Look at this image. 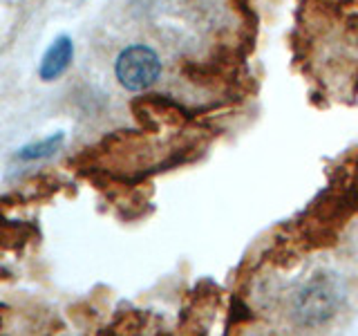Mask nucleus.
Segmentation results:
<instances>
[{
	"mask_svg": "<svg viewBox=\"0 0 358 336\" xmlns=\"http://www.w3.org/2000/svg\"><path fill=\"white\" fill-rule=\"evenodd\" d=\"M343 300L341 283L331 274H318L305 283L294 300V314L302 325H320L329 321Z\"/></svg>",
	"mask_w": 358,
	"mask_h": 336,
	"instance_id": "nucleus-1",
	"label": "nucleus"
},
{
	"mask_svg": "<svg viewBox=\"0 0 358 336\" xmlns=\"http://www.w3.org/2000/svg\"><path fill=\"white\" fill-rule=\"evenodd\" d=\"M115 72L123 88L132 90V92H141L159 78L162 61L148 45H130L119 54Z\"/></svg>",
	"mask_w": 358,
	"mask_h": 336,
	"instance_id": "nucleus-2",
	"label": "nucleus"
},
{
	"mask_svg": "<svg viewBox=\"0 0 358 336\" xmlns=\"http://www.w3.org/2000/svg\"><path fill=\"white\" fill-rule=\"evenodd\" d=\"M63 144V134H56V137H50L41 144H31V146H25L18 157L20 160H27V162H34V160H43V157H50L59 150V146Z\"/></svg>",
	"mask_w": 358,
	"mask_h": 336,
	"instance_id": "nucleus-4",
	"label": "nucleus"
},
{
	"mask_svg": "<svg viewBox=\"0 0 358 336\" xmlns=\"http://www.w3.org/2000/svg\"><path fill=\"white\" fill-rule=\"evenodd\" d=\"M74 59V43L70 36H59L52 45L50 50L45 52L43 61H41V78L43 81H56L61 74H65V70L70 67Z\"/></svg>",
	"mask_w": 358,
	"mask_h": 336,
	"instance_id": "nucleus-3",
	"label": "nucleus"
}]
</instances>
